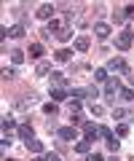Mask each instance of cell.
Listing matches in <instances>:
<instances>
[{"label": "cell", "mask_w": 134, "mask_h": 161, "mask_svg": "<svg viewBox=\"0 0 134 161\" xmlns=\"http://www.w3.org/2000/svg\"><path fill=\"white\" fill-rule=\"evenodd\" d=\"M8 30H11V38H24V32H27L24 24H13V27H8Z\"/></svg>", "instance_id": "cell-20"}, {"label": "cell", "mask_w": 134, "mask_h": 161, "mask_svg": "<svg viewBox=\"0 0 134 161\" xmlns=\"http://www.w3.org/2000/svg\"><path fill=\"white\" fill-rule=\"evenodd\" d=\"M51 83L56 89H64L67 86V78H64V73H51Z\"/></svg>", "instance_id": "cell-9"}, {"label": "cell", "mask_w": 134, "mask_h": 161, "mask_svg": "<svg viewBox=\"0 0 134 161\" xmlns=\"http://www.w3.org/2000/svg\"><path fill=\"white\" fill-rule=\"evenodd\" d=\"M29 57H32V59H40L43 57V43H29Z\"/></svg>", "instance_id": "cell-13"}, {"label": "cell", "mask_w": 134, "mask_h": 161, "mask_svg": "<svg viewBox=\"0 0 134 161\" xmlns=\"http://www.w3.org/2000/svg\"><path fill=\"white\" fill-rule=\"evenodd\" d=\"M113 118H126V121H134V113H129V110H113Z\"/></svg>", "instance_id": "cell-21"}, {"label": "cell", "mask_w": 134, "mask_h": 161, "mask_svg": "<svg viewBox=\"0 0 134 161\" xmlns=\"http://www.w3.org/2000/svg\"><path fill=\"white\" fill-rule=\"evenodd\" d=\"M88 161H105V158H102L99 153H91V156H88Z\"/></svg>", "instance_id": "cell-37"}, {"label": "cell", "mask_w": 134, "mask_h": 161, "mask_svg": "<svg viewBox=\"0 0 134 161\" xmlns=\"http://www.w3.org/2000/svg\"><path fill=\"white\" fill-rule=\"evenodd\" d=\"M94 35H97L99 40H107V38H110V24L97 22V24H94Z\"/></svg>", "instance_id": "cell-6"}, {"label": "cell", "mask_w": 134, "mask_h": 161, "mask_svg": "<svg viewBox=\"0 0 134 161\" xmlns=\"http://www.w3.org/2000/svg\"><path fill=\"white\" fill-rule=\"evenodd\" d=\"M115 134H118V137H126V134H129V124H118V126H115Z\"/></svg>", "instance_id": "cell-28"}, {"label": "cell", "mask_w": 134, "mask_h": 161, "mask_svg": "<svg viewBox=\"0 0 134 161\" xmlns=\"http://www.w3.org/2000/svg\"><path fill=\"white\" fill-rule=\"evenodd\" d=\"M110 161H118V158H115V156H113V158H110Z\"/></svg>", "instance_id": "cell-40"}, {"label": "cell", "mask_w": 134, "mask_h": 161, "mask_svg": "<svg viewBox=\"0 0 134 161\" xmlns=\"http://www.w3.org/2000/svg\"><path fill=\"white\" fill-rule=\"evenodd\" d=\"M46 161H59V156L56 153H46Z\"/></svg>", "instance_id": "cell-38"}, {"label": "cell", "mask_w": 134, "mask_h": 161, "mask_svg": "<svg viewBox=\"0 0 134 161\" xmlns=\"http://www.w3.org/2000/svg\"><path fill=\"white\" fill-rule=\"evenodd\" d=\"M88 46H91V40H88L86 35H81V38H75V51H88Z\"/></svg>", "instance_id": "cell-10"}, {"label": "cell", "mask_w": 134, "mask_h": 161, "mask_svg": "<svg viewBox=\"0 0 134 161\" xmlns=\"http://www.w3.org/2000/svg\"><path fill=\"white\" fill-rule=\"evenodd\" d=\"M19 137H22L24 142H29V140H35V129L29 126V124H22V126H19Z\"/></svg>", "instance_id": "cell-7"}, {"label": "cell", "mask_w": 134, "mask_h": 161, "mask_svg": "<svg viewBox=\"0 0 134 161\" xmlns=\"http://www.w3.org/2000/svg\"><path fill=\"white\" fill-rule=\"evenodd\" d=\"M88 89V97H99V89L97 86H86Z\"/></svg>", "instance_id": "cell-36"}, {"label": "cell", "mask_w": 134, "mask_h": 161, "mask_svg": "<svg viewBox=\"0 0 134 161\" xmlns=\"http://www.w3.org/2000/svg\"><path fill=\"white\" fill-rule=\"evenodd\" d=\"M11 62H13V64H22V62H24V51L13 48V51H11Z\"/></svg>", "instance_id": "cell-24"}, {"label": "cell", "mask_w": 134, "mask_h": 161, "mask_svg": "<svg viewBox=\"0 0 134 161\" xmlns=\"http://www.w3.org/2000/svg\"><path fill=\"white\" fill-rule=\"evenodd\" d=\"M27 150H32V153L40 156V153H43V142H40V140H29V142H27Z\"/></svg>", "instance_id": "cell-16"}, {"label": "cell", "mask_w": 134, "mask_h": 161, "mask_svg": "<svg viewBox=\"0 0 134 161\" xmlns=\"http://www.w3.org/2000/svg\"><path fill=\"white\" fill-rule=\"evenodd\" d=\"M46 129H48V132H59V126H56V121H54V118L46 121Z\"/></svg>", "instance_id": "cell-32"}, {"label": "cell", "mask_w": 134, "mask_h": 161, "mask_svg": "<svg viewBox=\"0 0 134 161\" xmlns=\"http://www.w3.org/2000/svg\"><path fill=\"white\" fill-rule=\"evenodd\" d=\"M121 80H118V78H110V80H107V83H105V97L107 99H115V94H121Z\"/></svg>", "instance_id": "cell-2"}, {"label": "cell", "mask_w": 134, "mask_h": 161, "mask_svg": "<svg viewBox=\"0 0 134 161\" xmlns=\"http://www.w3.org/2000/svg\"><path fill=\"white\" fill-rule=\"evenodd\" d=\"M107 70H113V73H126V70H129V64L123 62L121 57H113L110 62H107Z\"/></svg>", "instance_id": "cell-5"}, {"label": "cell", "mask_w": 134, "mask_h": 161, "mask_svg": "<svg viewBox=\"0 0 134 161\" xmlns=\"http://www.w3.org/2000/svg\"><path fill=\"white\" fill-rule=\"evenodd\" d=\"M48 32H54V35H59V32H62V30H64V24L62 22H59V19H51V22H48Z\"/></svg>", "instance_id": "cell-14"}, {"label": "cell", "mask_w": 134, "mask_h": 161, "mask_svg": "<svg viewBox=\"0 0 134 161\" xmlns=\"http://www.w3.org/2000/svg\"><path fill=\"white\" fill-rule=\"evenodd\" d=\"M88 110H91V115H102V113H105L102 105H94V102H91V108H88Z\"/></svg>", "instance_id": "cell-33"}, {"label": "cell", "mask_w": 134, "mask_h": 161, "mask_svg": "<svg viewBox=\"0 0 134 161\" xmlns=\"http://www.w3.org/2000/svg\"><path fill=\"white\" fill-rule=\"evenodd\" d=\"M107 150H113V153L118 150V140H115V137H113V140H107Z\"/></svg>", "instance_id": "cell-34"}, {"label": "cell", "mask_w": 134, "mask_h": 161, "mask_svg": "<svg viewBox=\"0 0 134 161\" xmlns=\"http://www.w3.org/2000/svg\"><path fill=\"white\" fill-rule=\"evenodd\" d=\"M32 161H46V156H35V158H32Z\"/></svg>", "instance_id": "cell-39"}, {"label": "cell", "mask_w": 134, "mask_h": 161, "mask_svg": "<svg viewBox=\"0 0 134 161\" xmlns=\"http://www.w3.org/2000/svg\"><path fill=\"white\" fill-rule=\"evenodd\" d=\"M16 78V70L13 67H3V80H13Z\"/></svg>", "instance_id": "cell-26"}, {"label": "cell", "mask_w": 134, "mask_h": 161, "mask_svg": "<svg viewBox=\"0 0 134 161\" xmlns=\"http://www.w3.org/2000/svg\"><path fill=\"white\" fill-rule=\"evenodd\" d=\"M113 22H115V24H123V22H126V14H123V8H115V11H113Z\"/></svg>", "instance_id": "cell-22"}, {"label": "cell", "mask_w": 134, "mask_h": 161, "mask_svg": "<svg viewBox=\"0 0 134 161\" xmlns=\"http://www.w3.org/2000/svg\"><path fill=\"white\" fill-rule=\"evenodd\" d=\"M70 97L72 99H83V97H88V89H70Z\"/></svg>", "instance_id": "cell-23"}, {"label": "cell", "mask_w": 134, "mask_h": 161, "mask_svg": "<svg viewBox=\"0 0 134 161\" xmlns=\"http://www.w3.org/2000/svg\"><path fill=\"white\" fill-rule=\"evenodd\" d=\"M56 137L64 140V142H72V140H78V132H75V126H62L56 132Z\"/></svg>", "instance_id": "cell-3"}, {"label": "cell", "mask_w": 134, "mask_h": 161, "mask_svg": "<svg viewBox=\"0 0 134 161\" xmlns=\"http://www.w3.org/2000/svg\"><path fill=\"white\" fill-rule=\"evenodd\" d=\"M83 134H86V140L94 142V140L99 137V126H97V124H83Z\"/></svg>", "instance_id": "cell-8"}, {"label": "cell", "mask_w": 134, "mask_h": 161, "mask_svg": "<svg viewBox=\"0 0 134 161\" xmlns=\"http://www.w3.org/2000/svg\"><path fill=\"white\" fill-rule=\"evenodd\" d=\"M67 97H70V92H64V89H51V99L54 102H64Z\"/></svg>", "instance_id": "cell-11"}, {"label": "cell", "mask_w": 134, "mask_h": 161, "mask_svg": "<svg viewBox=\"0 0 134 161\" xmlns=\"http://www.w3.org/2000/svg\"><path fill=\"white\" fill-rule=\"evenodd\" d=\"M35 16L43 19V22H51V16H54V6H51V3H43V6L35 11Z\"/></svg>", "instance_id": "cell-4"}, {"label": "cell", "mask_w": 134, "mask_h": 161, "mask_svg": "<svg viewBox=\"0 0 134 161\" xmlns=\"http://www.w3.org/2000/svg\"><path fill=\"white\" fill-rule=\"evenodd\" d=\"M91 150V140H81V142H75V153H88Z\"/></svg>", "instance_id": "cell-17"}, {"label": "cell", "mask_w": 134, "mask_h": 161, "mask_svg": "<svg viewBox=\"0 0 134 161\" xmlns=\"http://www.w3.org/2000/svg\"><path fill=\"white\" fill-rule=\"evenodd\" d=\"M70 54H72L70 48H59V51L54 54V59H56V62H62V64H64V62H70Z\"/></svg>", "instance_id": "cell-12"}, {"label": "cell", "mask_w": 134, "mask_h": 161, "mask_svg": "<svg viewBox=\"0 0 134 161\" xmlns=\"http://www.w3.org/2000/svg\"><path fill=\"white\" fill-rule=\"evenodd\" d=\"M121 99L131 102V99H134V92H131V89H121Z\"/></svg>", "instance_id": "cell-30"}, {"label": "cell", "mask_w": 134, "mask_h": 161, "mask_svg": "<svg viewBox=\"0 0 134 161\" xmlns=\"http://www.w3.org/2000/svg\"><path fill=\"white\" fill-rule=\"evenodd\" d=\"M43 113H46L48 118H54V115L59 113V108H56V102H46V105H43Z\"/></svg>", "instance_id": "cell-18"}, {"label": "cell", "mask_w": 134, "mask_h": 161, "mask_svg": "<svg viewBox=\"0 0 134 161\" xmlns=\"http://www.w3.org/2000/svg\"><path fill=\"white\" fill-rule=\"evenodd\" d=\"M94 78H97V80H110V75H107V67H99V70H94Z\"/></svg>", "instance_id": "cell-25"}, {"label": "cell", "mask_w": 134, "mask_h": 161, "mask_svg": "<svg viewBox=\"0 0 134 161\" xmlns=\"http://www.w3.org/2000/svg\"><path fill=\"white\" fill-rule=\"evenodd\" d=\"M123 14H126V19H134V3H131V6H126V8H123Z\"/></svg>", "instance_id": "cell-35"}, {"label": "cell", "mask_w": 134, "mask_h": 161, "mask_svg": "<svg viewBox=\"0 0 134 161\" xmlns=\"http://www.w3.org/2000/svg\"><path fill=\"white\" fill-rule=\"evenodd\" d=\"M131 40H134V32L131 30H123V32L115 38V48L118 51H129V48H131Z\"/></svg>", "instance_id": "cell-1"}, {"label": "cell", "mask_w": 134, "mask_h": 161, "mask_svg": "<svg viewBox=\"0 0 134 161\" xmlns=\"http://www.w3.org/2000/svg\"><path fill=\"white\" fill-rule=\"evenodd\" d=\"M48 73H51V64H48V62H38L35 75H40V78H43V75H48Z\"/></svg>", "instance_id": "cell-19"}, {"label": "cell", "mask_w": 134, "mask_h": 161, "mask_svg": "<svg viewBox=\"0 0 134 161\" xmlns=\"http://www.w3.org/2000/svg\"><path fill=\"white\" fill-rule=\"evenodd\" d=\"M11 129H16V121H13V115H3V132H11Z\"/></svg>", "instance_id": "cell-15"}, {"label": "cell", "mask_w": 134, "mask_h": 161, "mask_svg": "<svg viewBox=\"0 0 134 161\" xmlns=\"http://www.w3.org/2000/svg\"><path fill=\"white\" fill-rule=\"evenodd\" d=\"M56 38H59V40H70V38H72V30H70V27H64L62 32L56 35Z\"/></svg>", "instance_id": "cell-29"}, {"label": "cell", "mask_w": 134, "mask_h": 161, "mask_svg": "<svg viewBox=\"0 0 134 161\" xmlns=\"http://www.w3.org/2000/svg\"><path fill=\"white\" fill-rule=\"evenodd\" d=\"M99 137H105V142H107V140H113L115 134H113V132H110L107 126H99Z\"/></svg>", "instance_id": "cell-27"}, {"label": "cell", "mask_w": 134, "mask_h": 161, "mask_svg": "<svg viewBox=\"0 0 134 161\" xmlns=\"http://www.w3.org/2000/svg\"><path fill=\"white\" fill-rule=\"evenodd\" d=\"M78 113H81V102L72 99V102H70V115H78Z\"/></svg>", "instance_id": "cell-31"}]
</instances>
